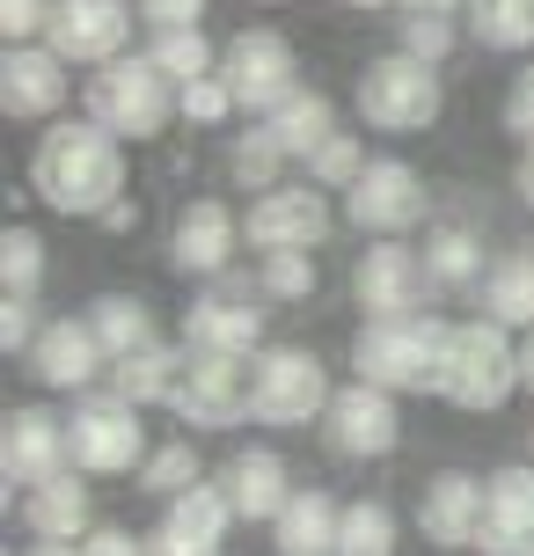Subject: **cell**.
<instances>
[{"mask_svg": "<svg viewBox=\"0 0 534 556\" xmlns=\"http://www.w3.org/2000/svg\"><path fill=\"white\" fill-rule=\"evenodd\" d=\"M29 191L66 220H103L125 198V139L96 117H59L29 154Z\"/></svg>", "mask_w": 534, "mask_h": 556, "instance_id": "cell-1", "label": "cell"}, {"mask_svg": "<svg viewBox=\"0 0 534 556\" xmlns=\"http://www.w3.org/2000/svg\"><path fill=\"white\" fill-rule=\"evenodd\" d=\"M512 389H527L520 381V344H512V330H498L491 315H469V323H447V352H440V403H454V410H506Z\"/></svg>", "mask_w": 534, "mask_h": 556, "instance_id": "cell-2", "label": "cell"}, {"mask_svg": "<svg viewBox=\"0 0 534 556\" xmlns=\"http://www.w3.org/2000/svg\"><path fill=\"white\" fill-rule=\"evenodd\" d=\"M440 352H447V323H432V315L359 323V337H352V381L389 389V395H432L440 389Z\"/></svg>", "mask_w": 534, "mask_h": 556, "instance_id": "cell-3", "label": "cell"}, {"mask_svg": "<svg viewBox=\"0 0 534 556\" xmlns=\"http://www.w3.org/2000/svg\"><path fill=\"white\" fill-rule=\"evenodd\" d=\"M81 103H88V117L117 139H162L169 117H176V81L147 52H125V59H111V66L88 74Z\"/></svg>", "mask_w": 534, "mask_h": 556, "instance_id": "cell-4", "label": "cell"}, {"mask_svg": "<svg viewBox=\"0 0 534 556\" xmlns=\"http://www.w3.org/2000/svg\"><path fill=\"white\" fill-rule=\"evenodd\" d=\"M330 366L315 359L308 344H264L250 359V417L271 432H301L330 417Z\"/></svg>", "mask_w": 534, "mask_h": 556, "instance_id": "cell-5", "label": "cell"}, {"mask_svg": "<svg viewBox=\"0 0 534 556\" xmlns=\"http://www.w3.org/2000/svg\"><path fill=\"white\" fill-rule=\"evenodd\" d=\"M352 103H359V117L373 125V132L410 139V132H424V125L440 117L447 88H440V66H424V59H410V52H381V59L359 66Z\"/></svg>", "mask_w": 534, "mask_h": 556, "instance_id": "cell-6", "label": "cell"}, {"mask_svg": "<svg viewBox=\"0 0 534 556\" xmlns=\"http://www.w3.org/2000/svg\"><path fill=\"white\" fill-rule=\"evenodd\" d=\"M66 440H74V469L81 476H140V462L154 454L140 410L125 395H81L74 417H66Z\"/></svg>", "mask_w": 534, "mask_h": 556, "instance_id": "cell-7", "label": "cell"}, {"mask_svg": "<svg viewBox=\"0 0 534 556\" xmlns=\"http://www.w3.org/2000/svg\"><path fill=\"white\" fill-rule=\"evenodd\" d=\"M424 213H432V191H424L418 168L395 162V154L366 162V176L344 191V220L359 235H373V242H403L410 227H424Z\"/></svg>", "mask_w": 534, "mask_h": 556, "instance_id": "cell-8", "label": "cell"}, {"mask_svg": "<svg viewBox=\"0 0 534 556\" xmlns=\"http://www.w3.org/2000/svg\"><path fill=\"white\" fill-rule=\"evenodd\" d=\"M220 81L234 88V103L250 117H271L279 103L301 96V59L279 29H242V37L220 45Z\"/></svg>", "mask_w": 534, "mask_h": 556, "instance_id": "cell-9", "label": "cell"}, {"mask_svg": "<svg viewBox=\"0 0 534 556\" xmlns=\"http://www.w3.org/2000/svg\"><path fill=\"white\" fill-rule=\"evenodd\" d=\"M183 352H205V359H256L264 352V307L234 271L213 278V293H198L183 307Z\"/></svg>", "mask_w": 534, "mask_h": 556, "instance_id": "cell-10", "label": "cell"}, {"mask_svg": "<svg viewBox=\"0 0 534 556\" xmlns=\"http://www.w3.org/2000/svg\"><path fill=\"white\" fill-rule=\"evenodd\" d=\"M330 198L315 191V184H279V191H256L250 213H242V235H250L256 256H279V250H322L330 242Z\"/></svg>", "mask_w": 534, "mask_h": 556, "instance_id": "cell-11", "label": "cell"}, {"mask_svg": "<svg viewBox=\"0 0 534 556\" xmlns=\"http://www.w3.org/2000/svg\"><path fill=\"white\" fill-rule=\"evenodd\" d=\"M322 446L338 462H389L403 446V410H395L389 389H366V381H344L330 395V417H322Z\"/></svg>", "mask_w": 534, "mask_h": 556, "instance_id": "cell-12", "label": "cell"}, {"mask_svg": "<svg viewBox=\"0 0 534 556\" xmlns=\"http://www.w3.org/2000/svg\"><path fill=\"white\" fill-rule=\"evenodd\" d=\"M424 293H432V271H424V250H410V242H373L352 264V301L366 307V323L424 315Z\"/></svg>", "mask_w": 534, "mask_h": 556, "instance_id": "cell-13", "label": "cell"}, {"mask_svg": "<svg viewBox=\"0 0 534 556\" xmlns=\"http://www.w3.org/2000/svg\"><path fill=\"white\" fill-rule=\"evenodd\" d=\"M132 0H52V29H44V45H52L66 66H111L125 59L132 45Z\"/></svg>", "mask_w": 534, "mask_h": 556, "instance_id": "cell-14", "label": "cell"}, {"mask_svg": "<svg viewBox=\"0 0 534 556\" xmlns=\"http://www.w3.org/2000/svg\"><path fill=\"white\" fill-rule=\"evenodd\" d=\"M74 469V440H66V417H52L44 403H23V410L0 417V476H8V491L23 483H52V476Z\"/></svg>", "mask_w": 534, "mask_h": 556, "instance_id": "cell-15", "label": "cell"}, {"mask_svg": "<svg viewBox=\"0 0 534 556\" xmlns=\"http://www.w3.org/2000/svg\"><path fill=\"white\" fill-rule=\"evenodd\" d=\"M242 242H250V235H242V213H234V205L191 198L169 227V271L176 278H227Z\"/></svg>", "mask_w": 534, "mask_h": 556, "instance_id": "cell-16", "label": "cell"}, {"mask_svg": "<svg viewBox=\"0 0 534 556\" xmlns=\"http://www.w3.org/2000/svg\"><path fill=\"white\" fill-rule=\"evenodd\" d=\"M169 410L191 432H234L250 417V359H205V352H191L183 389H176Z\"/></svg>", "mask_w": 534, "mask_h": 556, "instance_id": "cell-17", "label": "cell"}, {"mask_svg": "<svg viewBox=\"0 0 534 556\" xmlns=\"http://www.w3.org/2000/svg\"><path fill=\"white\" fill-rule=\"evenodd\" d=\"M483 513H491V483L469 469H440L418 491V528L432 549H476L483 542Z\"/></svg>", "mask_w": 534, "mask_h": 556, "instance_id": "cell-18", "label": "cell"}, {"mask_svg": "<svg viewBox=\"0 0 534 556\" xmlns=\"http://www.w3.org/2000/svg\"><path fill=\"white\" fill-rule=\"evenodd\" d=\"M66 88H74V74H66V59L52 45H8L0 52V111L8 117L44 125V117L66 111Z\"/></svg>", "mask_w": 534, "mask_h": 556, "instance_id": "cell-19", "label": "cell"}, {"mask_svg": "<svg viewBox=\"0 0 534 556\" xmlns=\"http://www.w3.org/2000/svg\"><path fill=\"white\" fill-rule=\"evenodd\" d=\"M29 374L59 395H81V389H96V374H111V352L96 344L88 315H59V323H44V337H37Z\"/></svg>", "mask_w": 534, "mask_h": 556, "instance_id": "cell-20", "label": "cell"}, {"mask_svg": "<svg viewBox=\"0 0 534 556\" xmlns=\"http://www.w3.org/2000/svg\"><path fill=\"white\" fill-rule=\"evenodd\" d=\"M483 483H491V513L476 556H534V462H506Z\"/></svg>", "mask_w": 534, "mask_h": 556, "instance_id": "cell-21", "label": "cell"}, {"mask_svg": "<svg viewBox=\"0 0 534 556\" xmlns=\"http://www.w3.org/2000/svg\"><path fill=\"white\" fill-rule=\"evenodd\" d=\"M234 505V520H279L285 505H293V476L271 446H242V454H227L220 476H213Z\"/></svg>", "mask_w": 534, "mask_h": 556, "instance_id": "cell-22", "label": "cell"}, {"mask_svg": "<svg viewBox=\"0 0 534 556\" xmlns=\"http://www.w3.org/2000/svg\"><path fill=\"white\" fill-rule=\"evenodd\" d=\"M23 528H29V542H88V534L103 528L81 469H66V476H52V483L23 491Z\"/></svg>", "mask_w": 534, "mask_h": 556, "instance_id": "cell-23", "label": "cell"}, {"mask_svg": "<svg viewBox=\"0 0 534 556\" xmlns=\"http://www.w3.org/2000/svg\"><path fill=\"white\" fill-rule=\"evenodd\" d=\"M338 528L344 505L330 491H293V505L271 520V542H279V556H338Z\"/></svg>", "mask_w": 534, "mask_h": 556, "instance_id": "cell-24", "label": "cell"}, {"mask_svg": "<svg viewBox=\"0 0 534 556\" xmlns=\"http://www.w3.org/2000/svg\"><path fill=\"white\" fill-rule=\"evenodd\" d=\"M476 301L483 315L498 323V330H534V250H506V256H491V271H483L476 286Z\"/></svg>", "mask_w": 534, "mask_h": 556, "instance_id": "cell-25", "label": "cell"}, {"mask_svg": "<svg viewBox=\"0 0 534 556\" xmlns=\"http://www.w3.org/2000/svg\"><path fill=\"white\" fill-rule=\"evenodd\" d=\"M183 366H191L183 344H147V352H132V359L111 366V395H125L132 410H147V403H176Z\"/></svg>", "mask_w": 534, "mask_h": 556, "instance_id": "cell-26", "label": "cell"}, {"mask_svg": "<svg viewBox=\"0 0 534 556\" xmlns=\"http://www.w3.org/2000/svg\"><path fill=\"white\" fill-rule=\"evenodd\" d=\"M88 330L111 352V366L147 352V344H162V337H154V307H147L140 293H103V301H88Z\"/></svg>", "mask_w": 534, "mask_h": 556, "instance_id": "cell-27", "label": "cell"}, {"mask_svg": "<svg viewBox=\"0 0 534 556\" xmlns=\"http://www.w3.org/2000/svg\"><path fill=\"white\" fill-rule=\"evenodd\" d=\"M264 125L279 132V147L293 154V162H308L322 139H338V103H330L322 88H301V96H293V103H279Z\"/></svg>", "mask_w": 534, "mask_h": 556, "instance_id": "cell-28", "label": "cell"}, {"mask_svg": "<svg viewBox=\"0 0 534 556\" xmlns=\"http://www.w3.org/2000/svg\"><path fill=\"white\" fill-rule=\"evenodd\" d=\"M424 271H432V293H461V286H483V242L469 227H432L424 235Z\"/></svg>", "mask_w": 534, "mask_h": 556, "instance_id": "cell-29", "label": "cell"}, {"mask_svg": "<svg viewBox=\"0 0 534 556\" xmlns=\"http://www.w3.org/2000/svg\"><path fill=\"white\" fill-rule=\"evenodd\" d=\"M469 37L483 52H534V0H469Z\"/></svg>", "mask_w": 534, "mask_h": 556, "instance_id": "cell-30", "label": "cell"}, {"mask_svg": "<svg viewBox=\"0 0 534 556\" xmlns=\"http://www.w3.org/2000/svg\"><path fill=\"white\" fill-rule=\"evenodd\" d=\"M285 162H293V154L279 147V132H271L264 117H256L250 132H234V147H227V176H234L242 191H279V168Z\"/></svg>", "mask_w": 534, "mask_h": 556, "instance_id": "cell-31", "label": "cell"}, {"mask_svg": "<svg viewBox=\"0 0 534 556\" xmlns=\"http://www.w3.org/2000/svg\"><path fill=\"white\" fill-rule=\"evenodd\" d=\"M132 483H140L147 498L169 505V498H183V491H198V483H205V462H198L191 440H162V446L140 462V476H132Z\"/></svg>", "mask_w": 534, "mask_h": 556, "instance_id": "cell-32", "label": "cell"}, {"mask_svg": "<svg viewBox=\"0 0 534 556\" xmlns=\"http://www.w3.org/2000/svg\"><path fill=\"white\" fill-rule=\"evenodd\" d=\"M162 528L191 534V542H227V528H234V505H227V491L205 476L198 491H183V498H169V513H162Z\"/></svg>", "mask_w": 534, "mask_h": 556, "instance_id": "cell-33", "label": "cell"}, {"mask_svg": "<svg viewBox=\"0 0 534 556\" xmlns=\"http://www.w3.org/2000/svg\"><path fill=\"white\" fill-rule=\"evenodd\" d=\"M147 59L169 74L176 88H191V81H205V74H220V52H213V37L205 29H162L154 45H147Z\"/></svg>", "mask_w": 534, "mask_h": 556, "instance_id": "cell-34", "label": "cell"}, {"mask_svg": "<svg viewBox=\"0 0 534 556\" xmlns=\"http://www.w3.org/2000/svg\"><path fill=\"white\" fill-rule=\"evenodd\" d=\"M338 556H395V513L381 498H352L338 528Z\"/></svg>", "mask_w": 534, "mask_h": 556, "instance_id": "cell-35", "label": "cell"}, {"mask_svg": "<svg viewBox=\"0 0 534 556\" xmlns=\"http://www.w3.org/2000/svg\"><path fill=\"white\" fill-rule=\"evenodd\" d=\"M44 286V235L37 227H8L0 235V293H29Z\"/></svg>", "mask_w": 534, "mask_h": 556, "instance_id": "cell-36", "label": "cell"}, {"mask_svg": "<svg viewBox=\"0 0 534 556\" xmlns=\"http://www.w3.org/2000/svg\"><path fill=\"white\" fill-rule=\"evenodd\" d=\"M256 293H264V301H308L315 293V250L256 256Z\"/></svg>", "mask_w": 534, "mask_h": 556, "instance_id": "cell-37", "label": "cell"}, {"mask_svg": "<svg viewBox=\"0 0 534 556\" xmlns=\"http://www.w3.org/2000/svg\"><path fill=\"white\" fill-rule=\"evenodd\" d=\"M366 176V147H359V132H338V139H322L308 154V184L315 191H352Z\"/></svg>", "mask_w": 534, "mask_h": 556, "instance_id": "cell-38", "label": "cell"}, {"mask_svg": "<svg viewBox=\"0 0 534 556\" xmlns=\"http://www.w3.org/2000/svg\"><path fill=\"white\" fill-rule=\"evenodd\" d=\"M234 111H242V103H234V88H227L220 74H205V81L176 88V117H183V125H227Z\"/></svg>", "mask_w": 534, "mask_h": 556, "instance_id": "cell-39", "label": "cell"}, {"mask_svg": "<svg viewBox=\"0 0 534 556\" xmlns=\"http://www.w3.org/2000/svg\"><path fill=\"white\" fill-rule=\"evenodd\" d=\"M454 45H461L454 15H403V45H395V52H410V59H424V66H440Z\"/></svg>", "mask_w": 534, "mask_h": 556, "instance_id": "cell-40", "label": "cell"}, {"mask_svg": "<svg viewBox=\"0 0 534 556\" xmlns=\"http://www.w3.org/2000/svg\"><path fill=\"white\" fill-rule=\"evenodd\" d=\"M37 337H44L37 301H29V293H8V301H0V352H8V359H29V352H37Z\"/></svg>", "mask_w": 534, "mask_h": 556, "instance_id": "cell-41", "label": "cell"}, {"mask_svg": "<svg viewBox=\"0 0 534 556\" xmlns=\"http://www.w3.org/2000/svg\"><path fill=\"white\" fill-rule=\"evenodd\" d=\"M52 29V0H0V37L8 45H44Z\"/></svg>", "mask_w": 534, "mask_h": 556, "instance_id": "cell-42", "label": "cell"}, {"mask_svg": "<svg viewBox=\"0 0 534 556\" xmlns=\"http://www.w3.org/2000/svg\"><path fill=\"white\" fill-rule=\"evenodd\" d=\"M506 132L520 139V147H534V59L512 74V88H506Z\"/></svg>", "mask_w": 534, "mask_h": 556, "instance_id": "cell-43", "label": "cell"}, {"mask_svg": "<svg viewBox=\"0 0 534 556\" xmlns=\"http://www.w3.org/2000/svg\"><path fill=\"white\" fill-rule=\"evenodd\" d=\"M140 23L162 37V29H198L205 23V0H140Z\"/></svg>", "mask_w": 534, "mask_h": 556, "instance_id": "cell-44", "label": "cell"}, {"mask_svg": "<svg viewBox=\"0 0 534 556\" xmlns=\"http://www.w3.org/2000/svg\"><path fill=\"white\" fill-rule=\"evenodd\" d=\"M81 556H147V534H132V528H111V520H103V528H96V534L81 542Z\"/></svg>", "mask_w": 534, "mask_h": 556, "instance_id": "cell-45", "label": "cell"}, {"mask_svg": "<svg viewBox=\"0 0 534 556\" xmlns=\"http://www.w3.org/2000/svg\"><path fill=\"white\" fill-rule=\"evenodd\" d=\"M147 556H227L220 542H191V534H176V528H154L147 534Z\"/></svg>", "mask_w": 534, "mask_h": 556, "instance_id": "cell-46", "label": "cell"}, {"mask_svg": "<svg viewBox=\"0 0 534 556\" xmlns=\"http://www.w3.org/2000/svg\"><path fill=\"white\" fill-rule=\"evenodd\" d=\"M96 227H111V235H125V227H140V205H132V198H117V205H111V213H103Z\"/></svg>", "mask_w": 534, "mask_h": 556, "instance_id": "cell-47", "label": "cell"}, {"mask_svg": "<svg viewBox=\"0 0 534 556\" xmlns=\"http://www.w3.org/2000/svg\"><path fill=\"white\" fill-rule=\"evenodd\" d=\"M469 0H403V15H461Z\"/></svg>", "mask_w": 534, "mask_h": 556, "instance_id": "cell-48", "label": "cell"}, {"mask_svg": "<svg viewBox=\"0 0 534 556\" xmlns=\"http://www.w3.org/2000/svg\"><path fill=\"white\" fill-rule=\"evenodd\" d=\"M512 191L534 205V147H520V176H512Z\"/></svg>", "mask_w": 534, "mask_h": 556, "instance_id": "cell-49", "label": "cell"}, {"mask_svg": "<svg viewBox=\"0 0 534 556\" xmlns=\"http://www.w3.org/2000/svg\"><path fill=\"white\" fill-rule=\"evenodd\" d=\"M23 556H81V542H29Z\"/></svg>", "mask_w": 534, "mask_h": 556, "instance_id": "cell-50", "label": "cell"}, {"mask_svg": "<svg viewBox=\"0 0 534 556\" xmlns=\"http://www.w3.org/2000/svg\"><path fill=\"white\" fill-rule=\"evenodd\" d=\"M520 381H527V395H534V330L520 337Z\"/></svg>", "mask_w": 534, "mask_h": 556, "instance_id": "cell-51", "label": "cell"}, {"mask_svg": "<svg viewBox=\"0 0 534 556\" xmlns=\"http://www.w3.org/2000/svg\"><path fill=\"white\" fill-rule=\"evenodd\" d=\"M344 8H359V15H381V8H403V0H344Z\"/></svg>", "mask_w": 534, "mask_h": 556, "instance_id": "cell-52", "label": "cell"}, {"mask_svg": "<svg viewBox=\"0 0 534 556\" xmlns=\"http://www.w3.org/2000/svg\"><path fill=\"white\" fill-rule=\"evenodd\" d=\"M527 446H534V432H527Z\"/></svg>", "mask_w": 534, "mask_h": 556, "instance_id": "cell-53", "label": "cell"}, {"mask_svg": "<svg viewBox=\"0 0 534 556\" xmlns=\"http://www.w3.org/2000/svg\"><path fill=\"white\" fill-rule=\"evenodd\" d=\"M132 8H140V0H132Z\"/></svg>", "mask_w": 534, "mask_h": 556, "instance_id": "cell-54", "label": "cell"}]
</instances>
